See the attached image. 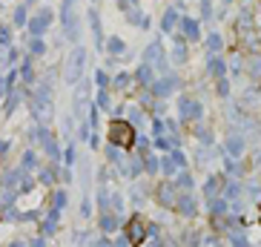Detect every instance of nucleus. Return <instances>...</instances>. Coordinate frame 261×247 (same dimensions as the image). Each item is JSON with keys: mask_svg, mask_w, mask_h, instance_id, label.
<instances>
[{"mask_svg": "<svg viewBox=\"0 0 261 247\" xmlns=\"http://www.w3.org/2000/svg\"><path fill=\"white\" fill-rule=\"evenodd\" d=\"M132 236H135L132 241H141V239H144V227H141V221H132Z\"/></svg>", "mask_w": 261, "mask_h": 247, "instance_id": "nucleus-1", "label": "nucleus"}]
</instances>
